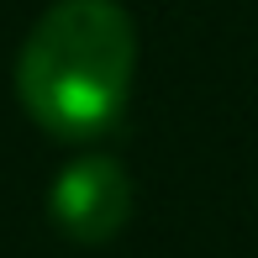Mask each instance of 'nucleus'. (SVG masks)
<instances>
[{
	"label": "nucleus",
	"mask_w": 258,
	"mask_h": 258,
	"mask_svg": "<svg viewBox=\"0 0 258 258\" xmlns=\"http://www.w3.org/2000/svg\"><path fill=\"white\" fill-rule=\"evenodd\" d=\"M48 211H53V227L69 242L100 248L132 216V179H126V169L111 153H85L53 179Z\"/></svg>",
	"instance_id": "obj_2"
},
{
	"label": "nucleus",
	"mask_w": 258,
	"mask_h": 258,
	"mask_svg": "<svg viewBox=\"0 0 258 258\" xmlns=\"http://www.w3.org/2000/svg\"><path fill=\"white\" fill-rule=\"evenodd\" d=\"M137 27L116 0H58L37 16L16 58V100L58 143H90L126 111Z\"/></svg>",
	"instance_id": "obj_1"
}]
</instances>
